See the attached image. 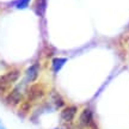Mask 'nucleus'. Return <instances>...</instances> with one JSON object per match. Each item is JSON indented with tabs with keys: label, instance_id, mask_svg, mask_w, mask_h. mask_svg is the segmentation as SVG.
I'll use <instances>...</instances> for the list:
<instances>
[{
	"label": "nucleus",
	"instance_id": "1",
	"mask_svg": "<svg viewBox=\"0 0 129 129\" xmlns=\"http://www.w3.org/2000/svg\"><path fill=\"white\" fill-rule=\"evenodd\" d=\"M26 83L23 81L19 85L14 86L6 93V96L4 97V101L6 103V105H9L10 108H18L20 105V103L25 99V92H26Z\"/></svg>",
	"mask_w": 129,
	"mask_h": 129
},
{
	"label": "nucleus",
	"instance_id": "5",
	"mask_svg": "<svg viewBox=\"0 0 129 129\" xmlns=\"http://www.w3.org/2000/svg\"><path fill=\"white\" fill-rule=\"evenodd\" d=\"M93 124V110L85 108L79 115V125L81 128H90Z\"/></svg>",
	"mask_w": 129,
	"mask_h": 129
},
{
	"label": "nucleus",
	"instance_id": "4",
	"mask_svg": "<svg viewBox=\"0 0 129 129\" xmlns=\"http://www.w3.org/2000/svg\"><path fill=\"white\" fill-rule=\"evenodd\" d=\"M78 115V106L77 105H66L61 109L60 118L64 123H71L74 121L75 116Z\"/></svg>",
	"mask_w": 129,
	"mask_h": 129
},
{
	"label": "nucleus",
	"instance_id": "9",
	"mask_svg": "<svg viewBox=\"0 0 129 129\" xmlns=\"http://www.w3.org/2000/svg\"><path fill=\"white\" fill-rule=\"evenodd\" d=\"M47 9V0H36L34 5V11L38 17H43Z\"/></svg>",
	"mask_w": 129,
	"mask_h": 129
},
{
	"label": "nucleus",
	"instance_id": "8",
	"mask_svg": "<svg viewBox=\"0 0 129 129\" xmlns=\"http://www.w3.org/2000/svg\"><path fill=\"white\" fill-rule=\"evenodd\" d=\"M50 99H51V104H53V106H54L55 109H62V108H64L66 102H64V99L61 97V94H59L56 91H53V92H51Z\"/></svg>",
	"mask_w": 129,
	"mask_h": 129
},
{
	"label": "nucleus",
	"instance_id": "10",
	"mask_svg": "<svg viewBox=\"0 0 129 129\" xmlns=\"http://www.w3.org/2000/svg\"><path fill=\"white\" fill-rule=\"evenodd\" d=\"M67 62V59L66 57H54L53 61H51V69L54 73H59L60 69L63 67V64Z\"/></svg>",
	"mask_w": 129,
	"mask_h": 129
},
{
	"label": "nucleus",
	"instance_id": "13",
	"mask_svg": "<svg viewBox=\"0 0 129 129\" xmlns=\"http://www.w3.org/2000/svg\"><path fill=\"white\" fill-rule=\"evenodd\" d=\"M55 129H62V128H55Z\"/></svg>",
	"mask_w": 129,
	"mask_h": 129
},
{
	"label": "nucleus",
	"instance_id": "7",
	"mask_svg": "<svg viewBox=\"0 0 129 129\" xmlns=\"http://www.w3.org/2000/svg\"><path fill=\"white\" fill-rule=\"evenodd\" d=\"M32 111V104L30 103L29 101L26 99H24L22 103H20V105L18 106V115L20 117H26L31 114Z\"/></svg>",
	"mask_w": 129,
	"mask_h": 129
},
{
	"label": "nucleus",
	"instance_id": "6",
	"mask_svg": "<svg viewBox=\"0 0 129 129\" xmlns=\"http://www.w3.org/2000/svg\"><path fill=\"white\" fill-rule=\"evenodd\" d=\"M40 77V63L35 62L31 66H29L28 69L25 71V78L24 81L26 84H34L36 83V80Z\"/></svg>",
	"mask_w": 129,
	"mask_h": 129
},
{
	"label": "nucleus",
	"instance_id": "12",
	"mask_svg": "<svg viewBox=\"0 0 129 129\" xmlns=\"http://www.w3.org/2000/svg\"><path fill=\"white\" fill-rule=\"evenodd\" d=\"M0 129H7L6 127H5V124H4V122L0 120Z\"/></svg>",
	"mask_w": 129,
	"mask_h": 129
},
{
	"label": "nucleus",
	"instance_id": "3",
	"mask_svg": "<svg viewBox=\"0 0 129 129\" xmlns=\"http://www.w3.org/2000/svg\"><path fill=\"white\" fill-rule=\"evenodd\" d=\"M47 94V88L42 83H34L28 86L25 92V99L29 101L31 104L41 102Z\"/></svg>",
	"mask_w": 129,
	"mask_h": 129
},
{
	"label": "nucleus",
	"instance_id": "2",
	"mask_svg": "<svg viewBox=\"0 0 129 129\" xmlns=\"http://www.w3.org/2000/svg\"><path fill=\"white\" fill-rule=\"evenodd\" d=\"M22 75V72L17 68L10 69L6 73L0 75V97H5L6 93L12 88Z\"/></svg>",
	"mask_w": 129,
	"mask_h": 129
},
{
	"label": "nucleus",
	"instance_id": "11",
	"mask_svg": "<svg viewBox=\"0 0 129 129\" xmlns=\"http://www.w3.org/2000/svg\"><path fill=\"white\" fill-rule=\"evenodd\" d=\"M30 1H31V0H17V1H14L13 4H14V6H16V9L24 10L29 6Z\"/></svg>",
	"mask_w": 129,
	"mask_h": 129
}]
</instances>
